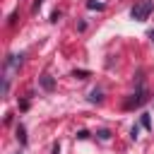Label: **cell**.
Here are the masks:
<instances>
[{"instance_id": "6da1fadb", "label": "cell", "mask_w": 154, "mask_h": 154, "mask_svg": "<svg viewBox=\"0 0 154 154\" xmlns=\"http://www.w3.org/2000/svg\"><path fill=\"white\" fill-rule=\"evenodd\" d=\"M152 10H154V2H152V0H140V2H135V7L130 10V17H132L135 22H144V19H149Z\"/></svg>"}, {"instance_id": "3957f363", "label": "cell", "mask_w": 154, "mask_h": 154, "mask_svg": "<svg viewBox=\"0 0 154 154\" xmlns=\"http://www.w3.org/2000/svg\"><path fill=\"white\" fill-rule=\"evenodd\" d=\"M89 99H91V101H99V99H101V91H96V89H94V91H91V96H89Z\"/></svg>"}, {"instance_id": "7a4b0ae2", "label": "cell", "mask_w": 154, "mask_h": 154, "mask_svg": "<svg viewBox=\"0 0 154 154\" xmlns=\"http://www.w3.org/2000/svg\"><path fill=\"white\" fill-rule=\"evenodd\" d=\"M41 84H43L46 89H51V87H53V79H51L48 75H43V77H41Z\"/></svg>"}, {"instance_id": "277c9868", "label": "cell", "mask_w": 154, "mask_h": 154, "mask_svg": "<svg viewBox=\"0 0 154 154\" xmlns=\"http://www.w3.org/2000/svg\"><path fill=\"white\" fill-rule=\"evenodd\" d=\"M149 38H152V41H154V31H152V34H149Z\"/></svg>"}]
</instances>
